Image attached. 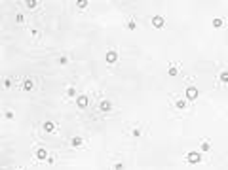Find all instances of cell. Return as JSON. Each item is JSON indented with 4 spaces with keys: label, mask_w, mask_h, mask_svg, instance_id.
<instances>
[{
    "label": "cell",
    "mask_w": 228,
    "mask_h": 170,
    "mask_svg": "<svg viewBox=\"0 0 228 170\" xmlns=\"http://www.w3.org/2000/svg\"><path fill=\"white\" fill-rule=\"evenodd\" d=\"M186 163H190V164H198V163H202V155L198 153V151H188L186 153Z\"/></svg>",
    "instance_id": "cell-1"
},
{
    "label": "cell",
    "mask_w": 228,
    "mask_h": 170,
    "mask_svg": "<svg viewBox=\"0 0 228 170\" xmlns=\"http://www.w3.org/2000/svg\"><path fill=\"white\" fill-rule=\"evenodd\" d=\"M198 87H194V85H190V87H186V91H184V98L186 100H196L198 98Z\"/></svg>",
    "instance_id": "cell-2"
},
{
    "label": "cell",
    "mask_w": 228,
    "mask_h": 170,
    "mask_svg": "<svg viewBox=\"0 0 228 170\" xmlns=\"http://www.w3.org/2000/svg\"><path fill=\"white\" fill-rule=\"evenodd\" d=\"M88 104H90V96L88 95H80V96H76V106L78 108H88Z\"/></svg>",
    "instance_id": "cell-3"
},
{
    "label": "cell",
    "mask_w": 228,
    "mask_h": 170,
    "mask_svg": "<svg viewBox=\"0 0 228 170\" xmlns=\"http://www.w3.org/2000/svg\"><path fill=\"white\" fill-rule=\"evenodd\" d=\"M116 61H118V51L108 49V51H106V64H114Z\"/></svg>",
    "instance_id": "cell-4"
},
{
    "label": "cell",
    "mask_w": 228,
    "mask_h": 170,
    "mask_svg": "<svg viewBox=\"0 0 228 170\" xmlns=\"http://www.w3.org/2000/svg\"><path fill=\"white\" fill-rule=\"evenodd\" d=\"M152 25H154L156 28H164V25H166V19L162 17V15H154V17H152Z\"/></svg>",
    "instance_id": "cell-5"
},
{
    "label": "cell",
    "mask_w": 228,
    "mask_h": 170,
    "mask_svg": "<svg viewBox=\"0 0 228 170\" xmlns=\"http://www.w3.org/2000/svg\"><path fill=\"white\" fill-rule=\"evenodd\" d=\"M48 157H50V153L44 149V147L36 149V159H38V161H48Z\"/></svg>",
    "instance_id": "cell-6"
},
{
    "label": "cell",
    "mask_w": 228,
    "mask_h": 170,
    "mask_svg": "<svg viewBox=\"0 0 228 170\" xmlns=\"http://www.w3.org/2000/svg\"><path fill=\"white\" fill-rule=\"evenodd\" d=\"M23 89L25 91H32V89H34V81H32L30 77H25L23 79Z\"/></svg>",
    "instance_id": "cell-7"
},
{
    "label": "cell",
    "mask_w": 228,
    "mask_h": 170,
    "mask_svg": "<svg viewBox=\"0 0 228 170\" xmlns=\"http://www.w3.org/2000/svg\"><path fill=\"white\" fill-rule=\"evenodd\" d=\"M99 110H101V111H110V110H112V104H110L108 100H101Z\"/></svg>",
    "instance_id": "cell-8"
},
{
    "label": "cell",
    "mask_w": 228,
    "mask_h": 170,
    "mask_svg": "<svg viewBox=\"0 0 228 170\" xmlns=\"http://www.w3.org/2000/svg\"><path fill=\"white\" fill-rule=\"evenodd\" d=\"M175 108L177 110H186V98H177L175 100Z\"/></svg>",
    "instance_id": "cell-9"
},
{
    "label": "cell",
    "mask_w": 228,
    "mask_h": 170,
    "mask_svg": "<svg viewBox=\"0 0 228 170\" xmlns=\"http://www.w3.org/2000/svg\"><path fill=\"white\" fill-rule=\"evenodd\" d=\"M42 127H44L46 132H53V130H55V123H53V121H46Z\"/></svg>",
    "instance_id": "cell-10"
},
{
    "label": "cell",
    "mask_w": 228,
    "mask_h": 170,
    "mask_svg": "<svg viewBox=\"0 0 228 170\" xmlns=\"http://www.w3.org/2000/svg\"><path fill=\"white\" fill-rule=\"evenodd\" d=\"M213 27L215 28H222L224 27V17H215L213 19Z\"/></svg>",
    "instance_id": "cell-11"
},
{
    "label": "cell",
    "mask_w": 228,
    "mask_h": 170,
    "mask_svg": "<svg viewBox=\"0 0 228 170\" xmlns=\"http://www.w3.org/2000/svg\"><path fill=\"white\" fill-rule=\"evenodd\" d=\"M82 144H84V140L80 138V136H74V138L70 140V145L72 147H82Z\"/></svg>",
    "instance_id": "cell-12"
},
{
    "label": "cell",
    "mask_w": 228,
    "mask_h": 170,
    "mask_svg": "<svg viewBox=\"0 0 228 170\" xmlns=\"http://www.w3.org/2000/svg\"><path fill=\"white\" fill-rule=\"evenodd\" d=\"M219 81H221V83H228V70H222V72L219 74Z\"/></svg>",
    "instance_id": "cell-13"
},
{
    "label": "cell",
    "mask_w": 228,
    "mask_h": 170,
    "mask_svg": "<svg viewBox=\"0 0 228 170\" xmlns=\"http://www.w3.org/2000/svg\"><path fill=\"white\" fill-rule=\"evenodd\" d=\"M167 74H169V76H177V74H179V66H177V64H171L169 70H167Z\"/></svg>",
    "instance_id": "cell-14"
},
{
    "label": "cell",
    "mask_w": 228,
    "mask_h": 170,
    "mask_svg": "<svg viewBox=\"0 0 228 170\" xmlns=\"http://www.w3.org/2000/svg\"><path fill=\"white\" fill-rule=\"evenodd\" d=\"M209 149H211V142L209 140H203L202 142V151L205 153V151H209Z\"/></svg>",
    "instance_id": "cell-15"
},
{
    "label": "cell",
    "mask_w": 228,
    "mask_h": 170,
    "mask_svg": "<svg viewBox=\"0 0 228 170\" xmlns=\"http://www.w3.org/2000/svg\"><path fill=\"white\" fill-rule=\"evenodd\" d=\"M25 4H27V8H29V9H34V8L38 6V0H27Z\"/></svg>",
    "instance_id": "cell-16"
},
{
    "label": "cell",
    "mask_w": 228,
    "mask_h": 170,
    "mask_svg": "<svg viewBox=\"0 0 228 170\" xmlns=\"http://www.w3.org/2000/svg\"><path fill=\"white\" fill-rule=\"evenodd\" d=\"M88 4H90L88 0H78V2H76V6H78L80 9H86V8H88Z\"/></svg>",
    "instance_id": "cell-17"
},
{
    "label": "cell",
    "mask_w": 228,
    "mask_h": 170,
    "mask_svg": "<svg viewBox=\"0 0 228 170\" xmlns=\"http://www.w3.org/2000/svg\"><path fill=\"white\" fill-rule=\"evenodd\" d=\"M135 28H137L135 19H129V21H127V30H135Z\"/></svg>",
    "instance_id": "cell-18"
},
{
    "label": "cell",
    "mask_w": 228,
    "mask_h": 170,
    "mask_svg": "<svg viewBox=\"0 0 228 170\" xmlns=\"http://www.w3.org/2000/svg\"><path fill=\"white\" fill-rule=\"evenodd\" d=\"M67 96H76V89L74 87H69L67 89Z\"/></svg>",
    "instance_id": "cell-19"
},
{
    "label": "cell",
    "mask_w": 228,
    "mask_h": 170,
    "mask_svg": "<svg viewBox=\"0 0 228 170\" xmlns=\"http://www.w3.org/2000/svg\"><path fill=\"white\" fill-rule=\"evenodd\" d=\"M131 136H133V138H139V136H141V129H133L131 130Z\"/></svg>",
    "instance_id": "cell-20"
},
{
    "label": "cell",
    "mask_w": 228,
    "mask_h": 170,
    "mask_svg": "<svg viewBox=\"0 0 228 170\" xmlns=\"http://www.w3.org/2000/svg\"><path fill=\"white\" fill-rule=\"evenodd\" d=\"M4 117H6V119H14L15 115H14V111H10V110H8V111L4 113Z\"/></svg>",
    "instance_id": "cell-21"
},
{
    "label": "cell",
    "mask_w": 228,
    "mask_h": 170,
    "mask_svg": "<svg viewBox=\"0 0 228 170\" xmlns=\"http://www.w3.org/2000/svg\"><path fill=\"white\" fill-rule=\"evenodd\" d=\"M57 62H59V64H67V62H69V59H67V57H59Z\"/></svg>",
    "instance_id": "cell-22"
},
{
    "label": "cell",
    "mask_w": 228,
    "mask_h": 170,
    "mask_svg": "<svg viewBox=\"0 0 228 170\" xmlns=\"http://www.w3.org/2000/svg\"><path fill=\"white\" fill-rule=\"evenodd\" d=\"M4 87H6V89L12 87V79H10V77H6V79H4Z\"/></svg>",
    "instance_id": "cell-23"
},
{
    "label": "cell",
    "mask_w": 228,
    "mask_h": 170,
    "mask_svg": "<svg viewBox=\"0 0 228 170\" xmlns=\"http://www.w3.org/2000/svg\"><path fill=\"white\" fill-rule=\"evenodd\" d=\"M15 19H17V23H23V21H25V15H23V13H17Z\"/></svg>",
    "instance_id": "cell-24"
},
{
    "label": "cell",
    "mask_w": 228,
    "mask_h": 170,
    "mask_svg": "<svg viewBox=\"0 0 228 170\" xmlns=\"http://www.w3.org/2000/svg\"><path fill=\"white\" fill-rule=\"evenodd\" d=\"M114 170H124V164H122V163H116V164H114Z\"/></svg>",
    "instance_id": "cell-25"
},
{
    "label": "cell",
    "mask_w": 228,
    "mask_h": 170,
    "mask_svg": "<svg viewBox=\"0 0 228 170\" xmlns=\"http://www.w3.org/2000/svg\"><path fill=\"white\" fill-rule=\"evenodd\" d=\"M53 163H55V157L50 155V157H48V164H53Z\"/></svg>",
    "instance_id": "cell-26"
},
{
    "label": "cell",
    "mask_w": 228,
    "mask_h": 170,
    "mask_svg": "<svg viewBox=\"0 0 228 170\" xmlns=\"http://www.w3.org/2000/svg\"><path fill=\"white\" fill-rule=\"evenodd\" d=\"M30 34H32L34 38H38V30H36V28H32V30H30Z\"/></svg>",
    "instance_id": "cell-27"
}]
</instances>
